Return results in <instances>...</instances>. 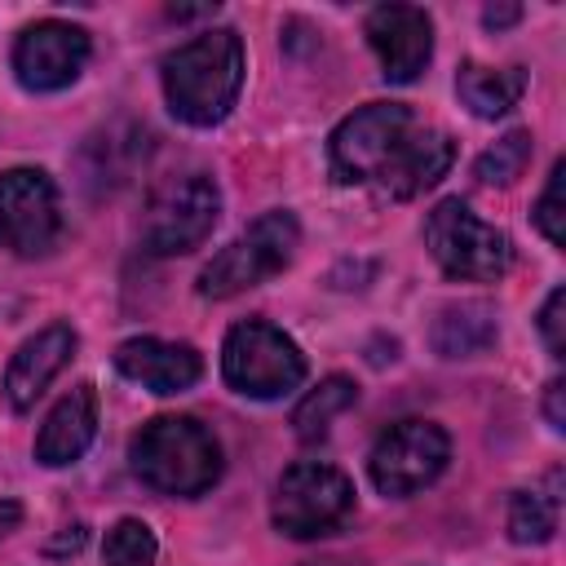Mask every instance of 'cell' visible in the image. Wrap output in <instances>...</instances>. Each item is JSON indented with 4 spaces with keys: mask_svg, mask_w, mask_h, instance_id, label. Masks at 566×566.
I'll use <instances>...</instances> for the list:
<instances>
[{
    "mask_svg": "<svg viewBox=\"0 0 566 566\" xmlns=\"http://www.w3.org/2000/svg\"><path fill=\"white\" fill-rule=\"evenodd\" d=\"M327 159L345 186H376L389 199H411L447 177L455 142L442 128L416 124L402 102H367L332 128Z\"/></svg>",
    "mask_w": 566,
    "mask_h": 566,
    "instance_id": "cell-1",
    "label": "cell"
},
{
    "mask_svg": "<svg viewBox=\"0 0 566 566\" xmlns=\"http://www.w3.org/2000/svg\"><path fill=\"white\" fill-rule=\"evenodd\" d=\"M243 40L234 27H208L195 40L177 44L164 62H159V80H164V97L168 111L190 124V128H212L221 124L243 88Z\"/></svg>",
    "mask_w": 566,
    "mask_h": 566,
    "instance_id": "cell-2",
    "label": "cell"
},
{
    "mask_svg": "<svg viewBox=\"0 0 566 566\" xmlns=\"http://www.w3.org/2000/svg\"><path fill=\"white\" fill-rule=\"evenodd\" d=\"M128 464L150 491L195 500L221 478V442L195 416H155L133 433Z\"/></svg>",
    "mask_w": 566,
    "mask_h": 566,
    "instance_id": "cell-3",
    "label": "cell"
},
{
    "mask_svg": "<svg viewBox=\"0 0 566 566\" xmlns=\"http://www.w3.org/2000/svg\"><path fill=\"white\" fill-rule=\"evenodd\" d=\"M301 243V226L287 208H270L261 212L243 234H234L203 270H199V296L203 301H230L265 279H274L279 270L292 265Z\"/></svg>",
    "mask_w": 566,
    "mask_h": 566,
    "instance_id": "cell-4",
    "label": "cell"
},
{
    "mask_svg": "<svg viewBox=\"0 0 566 566\" xmlns=\"http://www.w3.org/2000/svg\"><path fill=\"white\" fill-rule=\"evenodd\" d=\"M221 376L243 398H283L305 380V354L301 345L274 327L270 318H243L226 332L221 345Z\"/></svg>",
    "mask_w": 566,
    "mask_h": 566,
    "instance_id": "cell-5",
    "label": "cell"
},
{
    "mask_svg": "<svg viewBox=\"0 0 566 566\" xmlns=\"http://www.w3.org/2000/svg\"><path fill=\"white\" fill-rule=\"evenodd\" d=\"M221 221V190L208 172H177L164 177L142 212V243L155 256L195 252Z\"/></svg>",
    "mask_w": 566,
    "mask_h": 566,
    "instance_id": "cell-6",
    "label": "cell"
},
{
    "mask_svg": "<svg viewBox=\"0 0 566 566\" xmlns=\"http://www.w3.org/2000/svg\"><path fill=\"white\" fill-rule=\"evenodd\" d=\"M424 248L451 279L491 283L513 265V243L500 226L482 221L464 199H442L424 217Z\"/></svg>",
    "mask_w": 566,
    "mask_h": 566,
    "instance_id": "cell-7",
    "label": "cell"
},
{
    "mask_svg": "<svg viewBox=\"0 0 566 566\" xmlns=\"http://www.w3.org/2000/svg\"><path fill=\"white\" fill-rule=\"evenodd\" d=\"M354 513V482L323 460H296L274 482L270 517L287 539H318Z\"/></svg>",
    "mask_w": 566,
    "mask_h": 566,
    "instance_id": "cell-8",
    "label": "cell"
},
{
    "mask_svg": "<svg viewBox=\"0 0 566 566\" xmlns=\"http://www.w3.org/2000/svg\"><path fill=\"white\" fill-rule=\"evenodd\" d=\"M447 460H451L447 429L433 424V420L411 416V420L389 424L376 438V447L367 455V473H371V482H376L380 495L407 500V495L424 491L429 482H438L442 469H447Z\"/></svg>",
    "mask_w": 566,
    "mask_h": 566,
    "instance_id": "cell-9",
    "label": "cell"
},
{
    "mask_svg": "<svg viewBox=\"0 0 566 566\" xmlns=\"http://www.w3.org/2000/svg\"><path fill=\"white\" fill-rule=\"evenodd\" d=\"M62 234L57 186L44 168L0 172V248L18 256H44Z\"/></svg>",
    "mask_w": 566,
    "mask_h": 566,
    "instance_id": "cell-10",
    "label": "cell"
},
{
    "mask_svg": "<svg viewBox=\"0 0 566 566\" xmlns=\"http://www.w3.org/2000/svg\"><path fill=\"white\" fill-rule=\"evenodd\" d=\"M88 53H93V40H88L84 27L62 22V18H44V22H31L18 35V44H13V75L31 93H57V88L80 80Z\"/></svg>",
    "mask_w": 566,
    "mask_h": 566,
    "instance_id": "cell-11",
    "label": "cell"
},
{
    "mask_svg": "<svg viewBox=\"0 0 566 566\" xmlns=\"http://www.w3.org/2000/svg\"><path fill=\"white\" fill-rule=\"evenodd\" d=\"M363 31L389 84H411L433 57V22L420 4H376Z\"/></svg>",
    "mask_w": 566,
    "mask_h": 566,
    "instance_id": "cell-12",
    "label": "cell"
},
{
    "mask_svg": "<svg viewBox=\"0 0 566 566\" xmlns=\"http://www.w3.org/2000/svg\"><path fill=\"white\" fill-rule=\"evenodd\" d=\"M75 345H80V336H75L71 323H49L35 336H27L18 345V354L9 358V367H4V385L0 389H4L9 407L13 411H31L35 398L49 389V380L75 358Z\"/></svg>",
    "mask_w": 566,
    "mask_h": 566,
    "instance_id": "cell-13",
    "label": "cell"
},
{
    "mask_svg": "<svg viewBox=\"0 0 566 566\" xmlns=\"http://www.w3.org/2000/svg\"><path fill=\"white\" fill-rule=\"evenodd\" d=\"M115 371L150 394H181L203 376V358L186 340H159V336H133L115 349Z\"/></svg>",
    "mask_w": 566,
    "mask_h": 566,
    "instance_id": "cell-14",
    "label": "cell"
},
{
    "mask_svg": "<svg viewBox=\"0 0 566 566\" xmlns=\"http://www.w3.org/2000/svg\"><path fill=\"white\" fill-rule=\"evenodd\" d=\"M93 438H97V389L88 380H80L44 416V424L35 433V460L49 464V469L75 464L88 451Z\"/></svg>",
    "mask_w": 566,
    "mask_h": 566,
    "instance_id": "cell-15",
    "label": "cell"
},
{
    "mask_svg": "<svg viewBox=\"0 0 566 566\" xmlns=\"http://www.w3.org/2000/svg\"><path fill=\"white\" fill-rule=\"evenodd\" d=\"M526 93V71L522 66H482L464 62L455 71V97L478 115V119H500L509 115Z\"/></svg>",
    "mask_w": 566,
    "mask_h": 566,
    "instance_id": "cell-16",
    "label": "cell"
},
{
    "mask_svg": "<svg viewBox=\"0 0 566 566\" xmlns=\"http://www.w3.org/2000/svg\"><path fill=\"white\" fill-rule=\"evenodd\" d=\"M562 522V469H548L539 482L513 491L509 500V539L513 544H548Z\"/></svg>",
    "mask_w": 566,
    "mask_h": 566,
    "instance_id": "cell-17",
    "label": "cell"
},
{
    "mask_svg": "<svg viewBox=\"0 0 566 566\" xmlns=\"http://www.w3.org/2000/svg\"><path fill=\"white\" fill-rule=\"evenodd\" d=\"M429 340L442 358H473L495 340V310L486 301L447 305V310H438Z\"/></svg>",
    "mask_w": 566,
    "mask_h": 566,
    "instance_id": "cell-18",
    "label": "cell"
},
{
    "mask_svg": "<svg viewBox=\"0 0 566 566\" xmlns=\"http://www.w3.org/2000/svg\"><path fill=\"white\" fill-rule=\"evenodd\" d=\"M358 402V385L349 380V376H323L296 407H292V433L301 438V442H318L327 429H332V420L340 416V411H349Z\"/></svg>",
    "mask_w": 566,
    "mask_h": 566,
    "instance_id": "cell-19",
    "label": "cell"
},
{
    "mask_svg": "<svg viewBox=\"0 0 566 566\" xmlns=\"http://www.w3.org/2000/svg\"><path fill=\"white\" fill-rule=\"evenodd\" d=\"M531 164V133L526 128H509L495 146H486L473 164V177L482 186H513Z\"/></svg>",
    "mask_w": 566,
    "mask_h": 566,
    "instance_id": "cell-20",
    "label": "cell"
},
{
    "mask_svg": "<svg viewBox=\"0 0 566 566\" xmlns=\"http://www.w3.org/2000/svg\"><path fill=\"white\" fill-rule=\"evenodd\" d=\"M155 557H159V539L142 517H119L102 539L106 566H155Z\"/></svg>",
    "mask_w": 566,
    "mask_h": 566,
    "instance_id": "cell-21",
    "label": "cell"
},
{
    "mask_svg": "<svg viewBox=\"0 0 566 566\" xmlns=\"http://www.w3.org/2000/svg\"><path fill=\"white\" fill-rule=\"evenodd\" d=\"M562 177H566V164L557 159L553 164V172H548V186H544V195L535 199V208H531V221H535V230L553 243V248H562L566 243V221H562Z\"/></svg>",
    "mask_w": 566,
    "mask_h": 566,
    "instance_id": "cell-22",
    "label": "cell"
},
{
    "mask_svg": "<svg viewBox=\"0 0 566 566\" xmlns=\"http://www.w3.org/2000/svg\"><path fill=\"white\" fill-rule=\"evenodd\" d=\"M562 310H566V287H553L548 296H544V305H539V336H544V345H548V354L553 358H562V349H566V336H562Z\"/></svg>",
    "mask_w": 566,
    "mask_h": 566,
    "instance_id": "cell-23",
    "label": "cell"
},
{
    "mask_svg": "<svg viewBox=\"0 0 566 566\" xmlns=\"http://www.w3.org/2000/svg\"><path fill=\"white\" fill-rule=\"evenodd\" d=\"M562 394H566V385H562V380H548V385H544V420H548V429H553V433H562V429H566Z\"/></svg>",
    "mask_w": 566,
    "mask_h": 566,
    "instance_id": "cell-24",
    "label": "cell"
},
{
    "mask_svg": "<svg viewBox=\"0 0 566 566\" xmlns=\"http://www.w3.org/2000/svg\"><path fill=\"white\" fill-rule=\"evenodd\" d=\"M18 522H22V504L18 500H0V539L9 531H18Z\"/></svg>",
    "mask_w": 566,
    "mask_h": 566,
    "instance_id": "cell-25",
    "label": "cell"
},
{
    "mask_svg": "<svg viewBox=\"0 0 566 566\" xmlns=\"http://www.w3.org/2000/svg\"><path fill=\"white\" fill-rule=\"evenodd\" d=\"M517 13H522L517 4H509V9H486L482 22H486V27H509V22H517Z\"/></svg>",
    "mask_w": 566,
    "mask_h": 566,
    "instance_id": "cell-26",
    "label": "cell"
},
{
    "mask_svg": "<svg viewBox=\"0 0 566 566\" xmlns=\"http://www.w3.org/2000/svg\"><path fill=\"white\" fill-rule=\"evenodd\" d=\"M80 544H84V526H71V535H62V544H49V553H62V548L75 553Z\"/></svg>",
    "mask_w": 566,
    "mask_h": 566,
    "instance_id": "cell-27",
    "label": "cell"
}]
</instances>
